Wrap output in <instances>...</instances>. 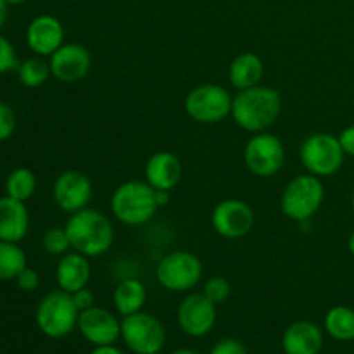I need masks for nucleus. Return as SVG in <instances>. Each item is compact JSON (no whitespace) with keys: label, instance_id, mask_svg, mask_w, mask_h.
Instances as JSON below:
<instances>
[{"label":"nucleus","instance_id":"nucleus-28","mask_svg":"<svg viewBox=\"0 0 354 354\" xmlns=\"http://www.w3.org/2000/svg\"><path fill=\"white\" fill-rule=\"evenodd\" d=\"M203 292L206 294L207 299H211L218 306V304L225 303V301L230 297L232 286H230V282L225 279V277L216 275V277H211V279L207 280L206 286H204V289H203Z\"/></svg>","mask_w":354,"mask_h":354},{"label":"nucleus","instance_id":"nucleus-25","mask_svg":"<svg viewBox=\"0 0 354 354\" xmlns=\"http://www.w3.org/2000/svg\"><path fill=\"white\" fill-rule=\"evenodd\" d=\"M26 266V254L19 244L0 241V280H16Z\"/></svg>","mask_w":354,"mask_h":354},{"label":"nucleus","instance_id":"nucleus-12","mask_svg":"<svg viewBox=\"0 0 354 354\" xmlns=\"http://www.w3.org/2000/svg\"><path fill=\"white\" fill-rule=\"evenodd\" d=\"M93 196L92 180L78 169L62 171L52 187V197L57 207L64 213L73 214L88 207Z\"/></svg>","mask_w":354,"mask_h":354},{"label":"nucleus","instance_id":"nucleus-10","mask_svg":"<svg viewBox=\"0 0 354 354\" xmlns=\"http://www.w3.org/2000/svg\"><path fill=\"white\" fill-rule=\"evenodd\" d=\"M245 168L259 178H270L282 169L286 147L277 135L261 131L254 133L244 147Z\"/></svg>","mask_w":354,"mask_h":354},{"label":"nucleus","instance_id":"nucleus-1","mask_svg":"<svg viewBox=\"0 0 354 354\" xmlns=\"http://www.w3.org/2000/svg\"><path fill=\"white\" fill-rule=\"evenodd\" d=\"M282 113V97L268 85H256L239 90L232 102L235 124L249 133H261L268 130Z\"/></svg>","mask_w":354,"mask_h":354},{"label":"nucleus","instance_id":"nucleus-37","mask_svg":"<svg viewBox=\"0 0 354 354\" xmlns=\"http://www.w3.org/2000/svg\"><path fill=\"white\" fill-rule=\"evenodd\" d=\"M7 7H9V3H7L6 0H0V28H2L7 21Z\"/></svg>","mask_w":354,"mask_h":354},{"label":"nucleus","instance_id":"nucleus-15","mask_svg":"<svg viewBox=\"0 0 354 354\" xmlns=\"http://www.w3.org/2000/svg\"><path fill=\"white\" fill-rule=\"evenodd\" d=\"M78 330L90 344L109 346L121 337V322L106 308L92 306L80 311Z\"/></svg>","mask_w":354,"mask_h":354},{"label":"nucleus","instance_id":"nucleus-26","mask_svg":"<svg viewBox=\"0 0 354 354\" xmlns=\"http://www.w3.org/2000/svg\"><path fill=\"white\" fill-rule=\"evenodd\" d=\"M16 71L21 85L26 86V88H38V86L45 85L47 80L52 76L50 66H48V62H45L40 55L19 62Z\"/></svg>","mask_w":354,"mask_h":354},{"label":"nucleus","instance_id":"nucleus-31","mask_svg":"<svg viewBox=\"0 0 354 354\" xmlns=\"http://www.w3.org/2000/svg\"><path fill=\"white\" fill-rule=\"evenodd\" d=\"M16 283L21 290L24 292H33L40 287V275H38L37 270L33 268H24L19 275L16 277Z\"/></svg>","mask_w":354,"mask_h":354},{"label":"nucleus","instance_id":"nucleus-19","mask_svg":"<svg viewBox=\"0 0 354 354\" xmlns=\"http://www.w3.org/2000/svg\"><path fill=\"white\" fill-rule=\"evenodd\" d=\"M322 348H324V334L313 322H294L283 332L282 349L286 354H318Z\"/></svg>","mask_w":354,"mask_h":354},{"label":"nucleus","instance_id":"nucleus-16","mask_svg":"<svg viewBox=\"0 0 354 354\" xmlns=\"http://www.w3.org/2000/svg\"><path fill=\"white\" fill-rule=\"evenodd\" d=\"M26 44L40 57H50L64 44V26L52 14H40L28 24Z\"/></svg>","mask_w":354,"mask_h":354},{"label":"nucleus","instance_id":"nucleus-24","mask_svg":"<svg viewBox=\"0 0 354 354\" xmlns=\"http://www.w3.org/2000/svg\"><path fill=\"white\" fill-rule=\"evenodd\" d=\"M37 190V176L28 168H16L6 178V196L26 203Z\"/></svg>","mask_w":354,"mask_h":354},{"label":"nucleus","instance_id":"nucleus-8","mask_svg":"<svg viewBox=\"0 0 354 354\" xmlns=\"http://www.w3.org/2000/svg\"><path fill=\"white\" fill-rule=\"evenodd\" d=\"M203 261L194 252L173 251L159 259L156 279L169 292H189L203 279Z\"/></svg>","mask_w":354,"mask_h":354},{"label":"nucleus","instance_id":"nucleus-4","mask_svg":"<svg viewBox=\"0 0 354 354\" xmlns=\"http://www.w3.org/2000/svg\"><path fill=\"white\" fill-rule=\"evenodd\" d=\"M325 199V187L322 178L304 173L290 180L280 196V209L283 216L296 223L311 220L322 207Z\"/></svg>","mask_w":354,"mask_h":354},{"label":"nucleus","instance_id":"nucleus-9","mask_svg":"<svg viewBox=\"0 0 354 354\" xmlns=\"http://www.w3.org/2000/svg\"><path fill=\"white\" fill-rule=\"evenodd\" d=\"M121 339L135 354H159L165 348L166 330L154 315L138 311L123 317Z\"/></svg>","mask_w":354,"mask_h":354},{"label":"nucleus","instance_id":"nucleus-13","mask_svg":"<svg viewBox=\"0 0 354 354\" xmlns=\"http://www.w3.org/2000/svg\"><path fill=\"white\" fill-rule=\"evenodd\" d=\"M216 304L207 299L204 292L189 294L180 303L176 318L178 325L190 337H204L216 324Z\"/></svg>","mask_w":354,"mask_h":354},{"label":"nucleus","instance_id":"nucleus-40","mask_svg":"<svg viewBox=\"0 0 354 354\" xmlns=\"http://www.w3.org/2000/svg\"><path fill=\"white\" fill-rule=\"evenodd\" d=\"M6 2L9 3V6H19V3L26 2V0H6Z\"/></svg>","mask_w":354,"mask_h":354},{"label":"nucleus","instance_id":"nucleus-35","mask_svg":"<svg viewBox=\"0 0 354 354\" xmlns=\"http://www.w3.org/2000/svg\"><path fill=\"white\" fill-rule=\"evenodd\" d=\"M90 354H124L121 349H118L114 344L109 346H95V349H92Z\"/></svg>","mask_w":354,"mask_h":354},{"label":"nucleus","instance_id":"nucleus-32","mask_svg":"<svg viewBox=\"0 0 354 354\" xmlns=\"http://www.w3.org/2000/svg\"><path fill=\"white\" fill-rule=\"evenodd\" d=\"M209 354H248V349L237 339H223L213 346Z\"/></svg>","mask_w":354,"mask_h":354},{"label":"nucleus","instance_id":"nucleus-20","mask_svg":"<svg viewBox=\"0 0 354 354\" xmlns=\"http://www.w3.org/2000/svg\"><path fill=\"white\" fill-rule=\"evenodd\" d=\"M88 259L90 258L76 251L61 256L55 268V280H57L59 289L73 294L88 286L90 273H92Z\"/></svg>","mask_w":354,"mask_h":354},{"label":"nucleus","instance_id":"nucleus-36","mask_svg":"<svg viewBox=\"0 0 354 354\" xmlns=\"http://www.w3.org/2000/svg\"><path fill=\"white\" fill-rule=\"evenodd\" d=\"M156 203L158 207L166 206L169 203V190H156Z\"/></svg>","mask_w":354,"mask_h":354},{"label":"nucleus","instance_id":"nucleus-17","mask_svg":"<svg viewBox=\"0 0 354 354\" xmlns=\"http://www.w3.org/2000/svg\"><path fill=\"white\" fill-rule=\"evenodd\" d=\"M144 175L156 190H173L182 180V161L169 151L154 152L145 162Z\"/></svg>","mask_w":354,"mask_h":354},{"label":"nucleus","instance_id":"nucleus-2","mask_svg":"<svg viewBox=\"0 0 354 354\" xmlns=\"http://www.w3.org/2000/svg\"><path fill=\"white\" fill-rule=\"evenodd\" d=\"M64 228L73 251L86 258H99L113 248L114 227L109 216L99 209L85 207L73 213Z\"/></svg>","mask_w":354,"mask_h":354},{"label":"nucleus","instance_id":"nucleus-3","mask_svg":"<svg viewBox=\"0 0 354 354\" xmlns=\"http://www.w3.org/2000/svg\"><path fill=\"white\" fill-rule=\"evenodd\" d=\"M156 189L145 180H128L118 185L111 196V213L120 223L140 227L151 221L158 211Z\"/></svg>","mask_w":354,"mask_h":354},{"label":"nucleus","instance_id":"nucleus-34","mask_svg":"<svg viewBox=\"0 0 354 354\" xmlns=\"http://www.w3.org/2000/svg\"><path fill=\"white\" fill-rule=\"evenodd\" d=\"M339 142H341L344 154L354 158V124H349L339 133Z\"/></svg>","mask_w":354,"mask_h":354},{"label":"nucleus","instance_id":"nucleus-23","mask_svg":"<svg viewBox=\"0 0 354 354\" xmlns=\"http://www.w3.org/2000/svg\"><path fill=\"white\" fill-rule=\"evenodd\" d=\"M325 330L335 341H354V310L349 306H334L325 315Z\"/></svg>","mask_w":354,"mask_h":354},{"label":"nucleus","instance_id":"nucleus-6","mask_svg":"<svg viewBox=\"0 0 354 354\" xmlns=\"http://www.w3.org/2000/svg\"><path fill=\"white\" fill-rule=\"evenodd\" d=\"M234 95L218 83L197 85L183 100L187 116L201 124H216L232 114Z\"/></svg>","mask_w":354,"mask_h":354},{"label":"nucleus","instance_id":"nucleus-30","mask_svg":"<svg viewBox=\"0 0 354 354\" xmlns=\"http://www.w3.org/2000/svg\"><path fill=\"white\" fill-rule=\"evenodd\" d=\"M16 130V113L6 102H0V142H6L12 137Z\"/></svg>","mask_w":354,"mask_h":354},{"label":"nucleus","instance_id":"nucleus-27","mask_svg":"<svg viewBox=\"0 0 354 354\" xmlns=\"http://www.w3.org/2000/svg\"><path fill=\"white\" fill-rule=\"evenodd\" d=\"M41 244H44L45 252L50 256H64L66 252H69V249H71V244H69V239L64 227L48 228V230L45 232Z\"/></svg>","mask_w":354,"mask_h":354},{"label":"nucleus","instance_id":"nucleus-5","mask_svg":"<svg viewBox=\"0 0 354 354\" xmlns=\"http://www.w3.org/2000/svg\"><path fill=\"white\" fill-rule=\"evenodd\" d=\"M80 310L73 294L66 290H52L45 294L35 311V322L44 335L50 339H62L78 328Z\"/></svg>","mask_w":354,"mask_h":354},{"label":"nucleus","instance_id":"nucleus-38","mask_svg":"<svg viewBox=\"0 0 354 354\" xmlns=\"http://www.w3.org/2000/svg\"><path fill=\"white\" fill-rule=\"evenodd\" d=\"M348 249L349 252H351V256L354 258V230L349 234V239H348Z\"/></svg>","mask_w":354,"mask_h":354},{"label":"nucleus","instance_id":"nucleus-11","mask_svg":"<svg viewBox=\"0 0 354 354\" xmlns=\"http://www.w3.org/2000/svg\"><path fill=\"white\" fill-rule=\"evenodd\" d=\"M254 218V211L245 201L225 199L214 206L211 213V225L220 237L237 241L252 230Z\"/></svg>","mask_w":354,"mask_h":354},{"label":"nucleus","instance_id":"nucleus-22","mask_svg":"<svg viewBox=\"0 0 354 354\" xmlns=\"http://www.w3.org/2000/svg\"><path fill=\"white\" fill-rule=\"evenodd\" d=\"M145 299H147V289L138 279H124L114 287L113 303L121 317L142 311Z\"/></svg>","mask_w":354,"mask_h":354},{"label":"nucleus","instance_id":"nucleus-29","mask_svg":"<svg viewBox=\"0 0 354 354\" xmlns=\"http://www.w3.org/2000/svg\"><path fill=\"white\" fill-rule=\"evenodd\" d=\"M17 66H19V61H17L16 48L3 35H0V75L14 71Z\"/></svg>","mask_w":354,"mask_h":354},{"label":"nucleus","instance_id":"nucleus-33","mask_svg":"<svg viewBox=\"0 0 354 354\" xmlns=\"http://www.w3.org/2000/svg\"><path fill=\"white\" fill-rule=\"evenodd\" d=\"M73 299H75V304L78 306L80 311H85L88 308L95 306V294L88 287H83V289L73 292Z\"/></svg>","mask_w":354,"mask_h":354},{"label":"nucleus","instance_id":"nucleus-41","mask_svg":"<svg viewBox=\"0 0 354 354\" xmlns=\"http://www.w3.org/2000/svg\"><path fill=\"white\" fill-rule=\"evenodd\" d=\"M351 207H353V213H354V190H353V196H351Z\"/></svg>","mask_w":354,"mask_h":354},{"label":"nucleus","instance_id":"nucleus-21","mask_svg":"<svg viewBox=\"0 0 354 354\" xmlns=\"http://www.w3.org/2000/svg\"><path fill=\"white\" fill-rule=\"evenodd\" d=\"M265 75V62L254 52H242L228 68V80L235 90H245L261 83Z\"/></svg>","mask_w":354,"mask_h":354},{"label":"nucleus","instance_id":"nucleus-18","mask_svg":"<svg viewBox=\"0 0 354 354\" xmlns=\"http://www.w3.org/2000/svg\"><path fill=\"white\" fill-rule=\"evenodd\" d=\"M30 230L26 204L9 196L0 197V241L19 244Z\"/></svg>","mask_w":354,"mask_h":354},{"label":"nucleus","instance_id":"nucleus-7","mask_svg":"<svg viewBox=\"0 0 354 354\" xmlns=\"http://www.w3.org/2000/svg\"><path fill=\"white\" fill-rule=\"evenodd\" d=\"M344 158L346 154L339 137L324 131L306 137L299 147L301 165L304 166L306 173L318 178L335 175L344 165Z\"/></svg>","mask_w":354,"mask_h":354},{"label":"nucleus","instance_id":"nucleus-39","mask_svg":"<svg viewBox=\"0 0 354 354\" xmlns=\"http://www.w3.org/2000/svg\"><path fill=\"white\" fill-rule=\"evenodd\" d=\"M169 354H199V353L192 351V349H176V351H173Z\"/></svg>","mask_w":354,"mask_h":354},{"label":"nucleus","instance_id":"nucleus-14","mask_svg":"<svg viewBox=\"0 0 354 354\" xmlns=\"http://www.w3.org/2000/svg\"><path fill=\"white\" fill-rule=\"evenodd\" d=\"M50 73L62 83H76L85 78L92 68V55L82 44H62L48 57Z\"/></svg>","mask_w":354,"mask_h":354}]
</instances>
